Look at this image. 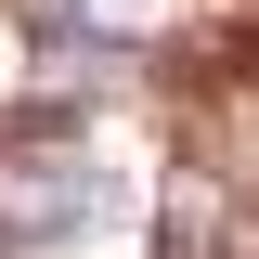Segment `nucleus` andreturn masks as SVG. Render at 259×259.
Wrapping results in <instances>:
<instances>
[{"label": "nucleus", "mask_w": 259, "mask_h": 259, "mask_svg": "<svg viewBox=\"0 0 259 259\" xmlns=\"http://www.w3.org/2000/svg\"><path fill=\"white\" fill-rule=\"evenodd\" d=\"M156 259H259V194L182 168V182H168V207H156Z\"/></svg>", "instance_id": "nucleus-1"}, {"label": "nucleus", "mask_w": 259, "mask_h": 259, "mask_svg": "<svg viewBox=\"0 0 259 259\" xmlns=\"http://www.w3.org/2000/svg\"><path fill=\"white\" fill-rule=\"evenodd\" d=\"M0 13H13V0H0Z\"/></svg>", "instance_id": "nucleus-2"}]
</instances>
